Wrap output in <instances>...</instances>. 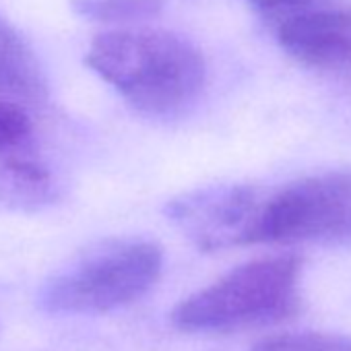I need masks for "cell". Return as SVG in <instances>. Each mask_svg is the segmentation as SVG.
I'll return each mask as SVG.
<instances>
[{
    "label": "cell",
    "instance_id": "obj_1",
    "mask_svg": "<svg viewBox=\"0 0 351 351\" xmlns=\"http://www.w3.org/2000/svg\"><path fill=\"white\" fill-rule=\"evenodd\" d=\"M85 62L130 106L153 116L184 110L205 85V60L195 44L153 27L99 34Z\"/></svg>",
    "mask_w": 351,
    "mask_h": 351
},
{
    "label": "cell",
    "instance_id": "obj_2",
    "mask_svg": "<svg viewBox=\"0 0 351 351\" xmlns=\"http://www.w3.org/2000/svg\"><path fill=\"white\" fill-rule=\"evenodd\" d=\"M351 238V171L287 184L265 199L234 193L226 246L337 242Z\"/></svg>",
    "mask_w": 351,
    "mask_h": 351
},
{
    "label": "cell",
    "instance_id": "obj_3",
    "mask_svg": "<svg viewBox=\"0 0 351 351\" xmlns=\"http://www.w3.org/2000/svg\"><path fill=\"white\" fill-rule=\"evenodd\" d=\"M300 273L302 263L295 256L246 263L180 302L171 312V322L189 332L281 322L300 308Z\"/></svg>",
    "mask_w": 351,
    "mask_h": 351
},
{
    "label": "cell",
    "instance_id": "obj_4",
    "mask_svg": "<svg viewBox=\"0 0 351 351\" xmlns=\"http://www.w3.org/2000/svg\"><path fill=\"white\" fill-rule=\"evenodd\" d=\"M161 263V250L151 242L114 246L50 281L42 306L60 314H95L126 306L153 287Z\"/></svg>",
    "mask_w": 351,
    "mask_h": 351
},
{
    "label": "cell",
    "instance_id": "obj_5",
    "mask_svg": "<svg viewBox=\"0 0 351 351\" xmlns=\"http://www.w3.org/2000/svg\"><path fill=\"white\" fill-rule=\"evenodd\" d=\"M271 27L281 48L302 64L339 69L351 62V0H335Z\"/></svg>",
    "mask_w": 351,
    "mask_h": 351
},
{
    "label": "cell",
    "instance_id": "obj_6",
    "mask_svg": "<svg viewBox=\"0 0 351 351\" xmlns=\"http://www.w3.org/2000/svg\"><path fill=\"white\" fill-rule=\"evenodd\" d=\"M0 97L11 101H40L46 97L40 62L25 38L5 15H0Z\"/></svg>",
    "mask_w": 351,
    "mask_h": 351
},
{
    "label": "cell",
    "instance_id": "obj_7",
    "mask_svg": "<svg viewBox=\"0 0 351 351\" xmlns=\"http://www.w3.org/2000/svg\"><path fill=\"white\" fill-rule=\"evenodd\" d=\"M54 197V180L38 159L15 155L0 163V203L13 209H36Z\"/></svg>",
    "mask_w": 351,
    "mask_h": 351
},
{
    "label": "cell",
    "instance_id": "obj_8",
    "mask_svg": "<svg viewBox=\"0 0 351 351\" xmlns=\"http://www.w3.org/2000/svg\"><path fill=\"white\" fill-rule=\"evenodd\" d=\"M77 15L112 25L141 23L159 15L161 0H71Z\"/></svg>",
    "mask_w": 351,
    "mask_h": 351
},
{
    "label": "cell",
    "instance_id": "obj_9",
    "mask_svg": "<svg viewBox=\"0 0 351 351\" xmlns=\"http://www.w3.org/2000/svg\"><path fill=\"white\" fill-rule=\"evenodd\" d=\"M34 134V122L17 101L0 97V157L9 159L27 147Z\"/></svg>",
    "mask_w": 351,
    "mask_h": 351
},
{
    "label": "cell",
    "instance_id": "obj_10",
    "mask_svg": "<svg viewBox=\"0 0 351 351\" xmlns=\"http://www.w3.org/2000/svg\"><path fill=\"white\" fill-rule=\"evenodd\" d=\"M252 351H351V337L326 332H298L269 337Z\"/></svg>",
    "mask_w": 351,
    "mask_h": 351
},
{
    "label": "cell",
    "instance_id": "obj_11",
    "mask_svg": "<svg viewBox=\"0 0 351 351\" xmlns=\"http://www.w3.org/2000/svg\"><path fill=\"white\" fill-rule=\"evenodd\" d=\"M248 3L271 25H275V23L285 21L289 17H295V15L308 13L312 9L330 5V3H335V0H248Z\"/></svg>",
    "mask_w": 351,
    "mask_h": 351
}]
</instances>
